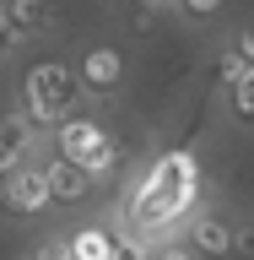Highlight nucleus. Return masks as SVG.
I'll return each mask as SVG.
<instances>
[{"label": "nucleus", "instance_id": "f257e3e1", "mask_svg": "<svg viewBox=\"0 0 254 260\" xmlns=\"http://www.w3.org/2000/svg\"><path fill=\"white\" fill-rule=\"evenodd\" d=\"M22 109L38 125H60L76 109V71L65 60H32L22 76Z\"/></svg>", "mask_w": 254, "mask_h": 260}, {"label": "nucleus", "instance_id": "a211bd4d", "mask_svg": "<svg viewBox=\"0 0 254 260\" xmlns=\"http://www.w3.org/2000/svg\"><path fill=\"white\" fill-rule=\"evenodd\" d=\"M38 260H60V255H54V249H44V255H38Z\"/></svg>", "mask_w": 254, "mask_h": 260}, {"label": "nucleus", "instance_id": "f03ea898", "mask_svg": "<svg viewBox=\"0 0 254 260\" xmlns=\"http://www.w3.org/2000/svg\"><path fill=\"white\" fill-rule=\"evenodd\" d=\"M54 157L76 162L81 174H92V179H108L114 168H119V146H114V136L97 125V119L70 114V119L54 125Z\"/></svg>", "mask_w": 254, "mask_h": 260}, {"label": "nucleus", "instance_id": "1a4fd4ad", "mask_svg": "<svg viewBox=\"0 0 254 260\" xmlns=\"http://www.w3.org/2000/svg\"><path fill=\"white\" fill-rule=\"evenodd\" d=\"M0 6H6V16H11V27L22 32V38H27V32H44L49 22H54L44 0H0Z\"/></svg>", "mask_w": 254, "mask_h": 260}, {"label": "nucleus", "instance_id": "2eb2a0df", "mask_svg": "<svg viewBox=\"0 0 254 260\" xmlns=\"http://www.w3.org/2000/svg\"><path fill=\"white\" fill-rule=\"evenodd\" d=\"M233 255H243V260H254V222H243V228H233Z\"/></svg>", "mask_w": 254, "mask_h": 260}, {"label": "nucleus", "instance_id": "9d476101", "mask_svg": "<svg viewBox=\"0 0 254 260\" xmlns=\"http://www.w3.org/2000/svg\"><path fill=\"white\" fill-rule=\"evenodd\" d=\"M108 260H157V249H152L141 233H114V255Z\"/></svg>", "mask_w": 254, "mask_h": 260}, {"label": "nucleus", "instance_id": "7ed1b4c3", "mask_svg": "<svg viewBox=\"0 0 254 260\" xmlns=\"http://www.w3.org/2000/svg\"><path fill=\"white\" fill-rule=\"evenodd\" d=\"M32 125H38V119H32L27 109H11L0 119V184L16 179L32 162Z\"/></svg>", "mask_w": 254, "mask_h": 260}, {"label": "nucleus", "instance_id": "0eeeda50", "mask_svg": "<svg viewBox=\"0 0 254 260\" xmlns=\"http://www.w3.org/2000/svg\"><path fill=\"white\" fill-rule=\"evenodd\" d=\"M44 174H49V190H54V201H60V206H76L81 195L97 184L92 174H81L76 162H65V157H49V162H44Z\"/></svg>", "mask_w": 254, "mask_h": 260}, {"label": "nucleus", "instance_id": "ddd939ff", "mask_svg": "<svg viewBox=\"0 0 254 260\" xmlns=\"http://www.w3.org/2000/svg\"><path fill=\"white\" fill-rule=\"evenodd\" d=\"M173 6L190 16V22H206V16H216V11H222L227 0H173Z\"/></svg>", "mask_w": 254, "mask_h": 260}, {"label": "nucleus", "instance_id": "f8f14e48", "mask_svg": "<svg viewBox=\"0 0 254 260\" xmlns=\"http://www.w3.org/2000/svg\"><path fill=\"white\" fill-rule=\"evenodd\" d=\"M227 103H233V114H238V119H254V71H249V81H243V87H233V92H227Z\"/></svg>", "mask_w": 254, "mask_h": 260}, {"label": "nucleus", "instance_id": "39448f33", "mask_svg": "<svg viewBox=\"0 0 254 260\" xmlns=\"http://www.w3.org/2000/svg\"><path fill=\"white\" fill-rule=\"evenodd\" d=\"M119 76H125V54H119L114 44H92L87 54H81V65H76L81 92H92V98L114 92V87H119Z\"/></svg>", "mask_w": 254, "mask_h": 260}, {"label": "nucleus", "instance_id": "dca6fc26", "mask_svg": "<svg viewBox=\"0 0 254 260\" xmlns=\"http://www.w3.org/2000/svg\"><path fill=\"white\" fill-rule=\"evenodd\" d=\"M157 260H195V249H190V244H173V239H168V244H157Z\"/></svg>", "mask_w": 254, "mask_h": 260}, {"label": "nucleus", "instance_id": "423d86ee", "mask_svg": "<svg viewBox=\"0 0 254 260\" xmlns=\"http://www.w3.org/2000/svg\"><path fill=\"white\" fill-rule=\"evenodd\" d=\"M184 244H190L195 255H206V260H233V228L216 211H195L190 222H184Z\"/></svg>", "mask_w": 254, "mask_h": 260}, {"label": "nucleus", "instance_id": "6e6552de", "mask_svg": "<svg viewBox=\"0 0 254 260\" xmlns=\"http://www.w3.org/2000/svg\"><path fill=\"white\" fill-rule=\"evenodd\" d=\"M60 255L65 260H108L114 255V233H108V228H76V233L65 239Z\"/></svg>", "mask_w": 254, "mask_h": 260}, {"label": "nucleus", "instance_id": "6ab92c4d", "mask_svg": "<svg viewBox=\"0 0 254 260\" xmlns=\"http://www.w3.org/2000/svg\"><path fill=\"white\" fill-rule=\"evenodd\" d=\"M146 6H168V0H146Z\"/></svg>", "mask_w": 254, "mask_h": 260}, {"label": "nucleus", "instance_id": "9b49d317", "mask_svg": "<svg viewBox=\"0 0 254 260\" xmlns=\"http://www.w3.org/2000/svg\"><path fill=\"white\" fill-rule=\"evenodd\" d=\"M216 76H222V87H227V92L249 81V65H243V54H238V49H227L222 60H216Z\"/></svg>", "mask_w": 254, "mask_h": 260}, {"label": "nucleus", "instance_id": "4468645a", "mask_svg": "<svg viewBox=\"0 0 254 260\" xmlns=\"http://www.w3.org/2000/svg\"><path fill=\"white\" fill-rule=\"evenodd\" d=\"M16 49H22V32L11 27V16H6V6H0V60H11Z\"/></svg>", "mask_w": 254, "mask_h": 260}, {"label": "nucleus", "instance_id": "f3484780", "mask_svg": "<svg viewBox=\"0 0 254 260\" xmlns=\"http://www.w3.org/2000/svg\"><path fill=\"white\" fill-rule=\"evenodd\" d=\"M233 49H238V54H243V65L254 71V27H243L238 38H233Z\"/></svg>", "mask_w": 254, "mask_h": 260}, {"label": "nucleus", "instance_id": "20e7f679", "mask_svg": "<svg viewBox=\"0 0 254 260\" xmlns=\"http://www.w3.org/2000/svg\"><path fill=\"white\" fill-rule=\"evenodd\" d=\"M0 195H6V206H11L16 217H38V211H49V206H54L49 174L38 168V162H27L16 179H6V184H0Z\"/></svg>", "mask_w": 254, "mask_h": 260}]
</instances>
